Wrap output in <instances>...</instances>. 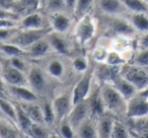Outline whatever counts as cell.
<instances>
[{
  "label": "cell",
  "mask_w": 148,
  "mask_h": 138,
  "mask_svg": "<svg viewBox=\"0 0 148 138\" xmlns=\"http://www.w3.org/2000/svg\"><path fill=\"white\" fill-rule=\"evenodd\" d=\"M148 49V33L139 35L136 39V50H146Z\"/></svg>",
  "instance_id": "obj_42"
},
{
  "label": "cell",
  "mask_w": 148,
  "mask_h": 138,
  "mask_svg": "<svg viewBox=\"0 0 148 138\" xmlns=\"http://www.w3.org/2000/svg\"><path fill=\"white\" fill-rule=\"evenodd\" d=\"M17 27H10V29H0V43L7 42L13 34L16 32Z\"/></svg>",
  "instance_id": "obj_43"
},
{
  "label": "cell",
  "mask_w": 148,
  "mask_h": 138,
  "mask_svg": "<svg viewBox=\"0 0 148 138\" xmlns=\"http://www.w3.org/2000/svg\"><path fill=\"white\" fill-rule=\"evenodd\" d=\"M40 105H41L42 112H43L44 123L55 132L57 120H56L55 113L52 107L51 99H40Z\"/></svg>",
  "instance_id": "obj_27"
},
{
  "label": "cell",
  "mask_w": 148,
  "mask_h": 138,
  "mask_svg": "<svg viewBox=\"0 0 148 138\" xmlns=\"http://www.w3.org/2000/svg\"><path fill=\"white\" fill-rule=\"evenodd\" d=\"M75 4H76V0H65L66 10L71 13L72 15H73V11L75 8Z\"/></svg>",
  "instance_id": "obj_45"
},
{
  "label": "cell",
  "mask_w": 148,
  "mask_h": 138,
  "mask_svg": "<svg viewBox=\"0 0 148 138\" xmlns=\"http://www.w3.org/2000/svg\"><path fill=\"white\" fill-rule=\"evenodd\" d=\"M0 21H12L18 23L19 16L16 13L13 12V11L9 10V9L1 8L0 7Z\"/></svg>",
  "instance_id": "obj_41"
},
{
  "label": "cell",
  "mask_w": 148,
  "mask_h": 138,
  "mask_svg": "<svg viewBox=\"0 0 148 138\" xmlns=\"http://www.w3.org/2000/svg\"><path fill=\"white\" fill-rule=\"evenodd\" d=\"M125 123L132 138H148V117L126 119Z\"/></svg>",
  "instance_id": "obj_19"
},
{
  "label": "cell",
  "mask_w": 148,
  "mask_h": 138,
  "mask_svg": "<svg viewBox=\"0 0 148 138\" xmlns=\"http://www.w3.org/2000/svg\"><path fill=\"white\" fill-rule=\"evenodd\" d=\"M27 87L38 95L39 99H52L59 91L58 81L53 79L39 64L32 62L27 73Z\"/></svg>",
  "instance_id": "obj_1"
},
{
  "label": "cell",
  "mask_w": 148,
  "mask_h": 138,
  "mask_svg": "<svg viewBox=\"0 0 148 138\" xmlns=\"http://www.w3.org/2000/svg\"><path fill=\"white\" fill-rule=\"evenodd\" d=\"M55 133L59 136V138H75V129L72 127L66 118L58 122Z\"/></svg>",
  "instance_id": "obj_35"
},
{
  "label": "cell",
  "mask_w": 148,
  "mask_h": 138,
  "mask_svg": "<svg viewBox=\"0 0 148 138\" xmlns=\"http://www.w3.org/2000/svg\"><path fill=\"white\" fill-rule=\"evenodd\" d=\"M6 60L9 63V65H11L12 67H14L15 69L25 73V74H27V71H29V68L32 63L27 57H12Z\"/></svg>",
  "instance_id": "obj_39"
},
{
  "label": "cell",
  "mask_w": 148,
  "mask_h": 138,
  "mask_svg": "<svg viewBox=\"0 0 148 138\" xmlns=\"http://www.w3.org/2000/svg\"><path fill=\"white\" fill-rule=\"evenodd\" d=\"M130 25L139 35L148 33V13H127L125 15Z\"/></svg>",
  "instance_id": "obj_22"
},
{
  "label": "cell",
  "mask_w": 148,
  "mask_h": 138,
  "mask_svg": "<svg viewBox=\"0 0 148 138\" xmlns=\"http://www.w3.org/2000/svg\"><path fill=\"white\" fill-rule=\"evenodd\" d=\"M97 30V17L92 13H89L75 21L71 35L76 45L80 49H84L95 38Z\"/></svg>",
  "instance_id": "obj_5"
},
{
  "label": "cell",
  "mask_w": 148,
  "mask_h": 138,
  "mask_svg": "<svg viewBox=\"0 0 148 138\" xmlns=\"http://www.w3.org/2000/svg\"><path fill=\"white\" fill-rule=\"evenodd\" d=\"M0 111L3 114L5 119L10 121L15 125L16 120V107L15 103L8 97H0ZM16 126V125H15Z\"/></svg>",
  "instance_id": "obj_29"
},
{
  "label": "cell",
  "mask_w": 148,
  "mask_h": 138,
  "mask_svg": "<svg viewBox=\"0 0 148 138\" xmlns=\"http://www.w3.org/2000/svg\"><path fill=\"white\" fill-rule=\"evenodd\" d=\"M101 14L109 16H125L128 12L121 0H97Z\"/></svg>",
  "instance_id": "obj_18"
},
{
  "label": "cell",
  "mask_w": 148,
  "mask_h": 138,
  "mask_svg": "<svg viewBox=\"0 0 148 138\" xmlns=\"http://www.w3.org/2000/svg\"><path fill=\"white\" fill-rule=\"evenodd\" d=\"M0 57L5 59H9L12 57H25V52L12 44L2 42L0 43Z\"/></svg>",
  "instance_id": "obj_31"
},
{
  "label": "cell",
  "mask_w": 148,
  "mask_h": 138,
  "mask_svg": "<svg viewBox=\"0 0 148 138\" xmlns=\"http://www.w3.org/2000/svg\"><path fill=\"white\" fill-rule=\"evenodd\" d=\"M130 13H148V3L144 0H121Z\"/></svg>",
  "instance_id": "obj_34"
},
{
  "label": "cell",
  "mask_w": 148,
  "mask_h": 138,
  "mask_svg": "<svg viewBox=\"0 0 148 138\" xmlns=\"http://www.w3.org/2000/svg\"><path fill=\"white\" fill-rule=\"evenodd\" d=\"M75 138H99L97 120L88 118L75 130Z\"/></svg>",
  "instance_id": "obj_23"
},
{
  "label": "cell",
  "mask_w": 148,
  "mask_h": 138,
  "mask_svg": "<svg viewBox=\"0 0 148 138\" xmlns=\"http://www.w3.org/2000/svg\"><path fill=\"white\" fill-rule=\"evenodd\" d=\"M55 132L45 124L33 123L23 135L27 138H50Z\"/></svg>",
  "instance_id": "obj_28"
},
{
  "label": "cell",
  "mask_w": 148,
  "mask_h": 138,
  "mask_svg": "<svg viewBox=\"0 0 148 138\" xmlns=\"http://www.w3.org/2000/svg\"><path fill=\"white\" fill-rule=\"evenodd\" d=\"M101 102H103L105 113L111 115L115 119L126 120L127 100L119 93L111 83L99 84Z\"/></svg>",
  "instance_id": "obj_3"
},
{
  "label": "cell",
  "mask_w": 148,
  "mask_h": 138,
  "mask_svg": "<svg viewBox=\"0 0 148 138\" xmlns=\"http://www.w3.org/2000/svg\"><path fill=\"white\" fill-rule=\"evenodd\" d=\"M0 119H5V117L3 116V114L1 113V111H0ZM7 120V119H6Z\"/></svg>",
  "instance_id": "obj_48"
},
{
  "label": "cell",
  "mask_w": 148,
  "mask_h": 138,
  "mask_svg": "<svg viewBox=\"0 0 148 138\" xmlns=\"http://www.w3.org/2000/svg\"><path fill=\"white\" fill-rule=\"evenodd\" d=\"M0 138H23V134L10 121L0 119Z\"/></svg>",
  "instance_id": "obj_30"
},
{
  "label": "cell",
  "mask_w": 148,
  "mask_h": 138,
  "mask_svg": "<svg viewBox=\"0 0 148 138\" xmlns=\"http://www.w3.org/2000/svg\"><path fill=\"white\" fill-rule=\"evenodd\" d=\"M15 103V102H14ZM15 107H16V120H15V125H16L17 129L19 130L21 134H25L27 130L29 128V126L33 124L27 115L25 113L21 107L17 103H15Z\"/></svg>",
  "instance_id": "obj_33"
},
{
  "label": "cell",
  "mask_w": 148,
  "mask_h": 138,
  "mask_svg": "<svg viewBox=\"0 0 148 138\" xmlns=\"http://www.w3.org/2000/svg\"><path fill=\"white\" fill-rule=\"evenodd\" d=\"M41 9V0H14L11 11L16 13L21 19L23 16Z\"/></svg>",
  "instance_id": "obj_20"
},
{
  "label": "cell",
  "mask_w": 148,
  "mask_h": 138,
  "mask_svg": "<svg viewBox=\"0 0 148 138\" xmlns=\"http://www.w3.org/2000/svg\"><path fill=\"white\" fill-rule=\"evenodd\" d=\"M144 1H145L146 3H148V0H144Z\"/></svg>",
  "instance_id": "obj_50"
},
{
  "label": "cell",
  "mask_w": 148,
  "mask_h": 138,
  "mask_svg": "<svg viewBox=\"0 0 148 138\" xmlns=\"http://www.w3.org/2000/svg\"><path fill=\"white\" fill-rule=\"evenodd\" d=\"M51 31L52 30L50 27L42 30H21L17 27L16 32L7 41V43L12 44L25 51L34 43L45 38Z\"/></svg>",
  "instance_id": "obj_9"
},
{
  "label": "cell",
  "mask_w": 148,
  "mask_h": 138,
  "mask_svg": "<svg viewBox=\"0 0 148 138\" xmlns=\"http://www.w3.org/2000/svg\"><path fill=\"white\" fill-rule=\"evenodd\" d=\"M46 38L55 54L67 57L69 59L79 54L76 53V50L80 48L76 45L71 34H59L51 31L46 36Z\"/></svg>",
  "instance_id": "obj_6"
},
{
  "label": "cell",
  "mask_w": 148,
  "mask_h": 138,
  "mask_svg": "<svg viewBox=\"0 0 148 138\" xmlns=\"http://www.w3.org/2000/svg\"><path fill=\"white\" fill-rule=\"evenodd\" d=\"M105 63L110 66H113V67H122L123 65L128 63V60L121 53L110 49Z\"/></svg>",
  "instance_id": "obj_37"
},
{
  "label": "cell",
  "mask_w": 148,
  "mask_h": 138,
  "mask_svg": "<svg viewBox=\"0 0 148 138\" xmlns=\"http://www.w3.org/2000/svg\"><path fill=\"white\" fill-rule=\"evenodd\" d=\"M17 27L21 30H42L50 27V25L47 14L39 10L21 17L17 23Z\"/></svg>",
  "instance_id": "obj_13"
},
{
  "label": "cell",
  "mask_w": 148,
  "mask_h": 138,
  "mask_svg": "<svg viewBox=\"0 0 148 138\" xmlns=\"http://www.w3.org/2000/svg\"><path fill=\"white\" fill-rule=\"evenodd\" d=\"M97 27H101L103 30V37L110 39H136L138 37V34L125 16H109L101 14V19H97Z\"/></svg>",
  "instance_id": "obj_2"
},
{
  "label": "cell",
  "mask_w": 148,
  "mask_h": 138,
  "mask_svg": "<svg viewBox=\"0 0 148 138\" xmlns=\"http://www.w3.org/2000/svg\"><path fill=\"white\" fill-rule=\"evenodd\" d=\"M88 118H91V114L90 108H89L88 102H87L86 99L84 101L75 104L72 110L70 111V113L68 114L66 119L71 124L72 127L76 130V128Z\"/></svg>",
  "instance_id": "obj_17"
},
{
  "label": "cell",
  "mask_w": 148,
  "mask_h": 138,
  "mask_svg": "<svg viewBox=\"0 0 148 138\" xmlns=\"http://www.w3.org/2000/svg\"><path fill=\"white\" fill-rule=\"evenodd\" d=\"M148 117V101L136 93L127 101L126 119H138Z\"/></svg>",
  "instance_id": "obj_15"
},
{
  "label": "cell",
  "mask_w": 148,
  "mask_h": 138,
  "mask_svg": "<svg viewBox=\"0 0 148 138\" xmlns=\"http://www.w3.org/2000/svg\"><path fill=\"white\" fill-rule=\"evenodd\" d=\"M111 138H131L129 130L124 120L115 119Z\"/></svg>",
  "instance_id": "obj_36"
},
{
  "label": "cell",
  "mask_w": 148,
  "mask_h": 138,
  "mask_svg": "<svg viewBox=\"0 0 148 138\" xmlns=\"http://www.w3.org/2000/svg\"><path fill=\"white\" fill-rule=\"evenodd\" d=\"M137 93L140 95V97H142L143 99H145V100H147V101H148V87H145L144 89H142V91H138Z\"/></svg>",
  "instance_id": "obj_46"
},
{
  "label": "cell",
  "mask_w": 148,
  "mask_h": 138,
  "mask_svg": "<svg viewBox=\"0 0 148 138\" xmlns=\"http://www.w3.org/2000/svg\"><path fill=\"white\" fill-rule=\"evenodd\" d=\"M10 27H17V21H0V29H10Z\"/></svg>",
  "instance_id": "obj_44"
},
{
  "label": "cell",
  "mask_w": 148,
  "mask_h": 138,
  "mask_svg": "<svg viewBox=\"0 0 148 138\" xmlns=\"http://www.w3.org/2000/svg\"><path fill=\"white\" fill-rule=\"evenodd\" d=\"M5 89L8 99L15 103H34L40 101L38 95L27 85H18V87L5 85Z\"/></svg>",
  "instance_id": "obj_14"
},
{
  "label": "cell",
  "mask_w": 148,
  "mask_h": 138,
  "mask_svg": "<svg viewBox=\"0 0 148 138\" xmlns=\"http://www.w3.org/2000/svg\"><path fill=\"white\" fill-rule=\"evenodd\" d=\"M35 63L39 64L44 70L48 73L49 76L58 81L61 84L68 82L73 73L70 65V59L58 54H51L48 57L40 60Z\"/></svg>",
  "instance_id": "obj_4"
},
{
  "label": "cell",
  "mask_w": 148,
  "mask_h": 138,
  "mask_svg": "<svg viewBox=\"0 0 148 138\" xmlns=\"http://www.w3.org/2000/svg\"><path fill=\"white\" fill-rule=\"evenodd\" d=\"M52 32L59 34H71L74 25V17L67 11H59L47 14Z\"/></svg>",
  "instance_id": "obj_12"
},
{
  "label": "cell",
  "mask_w": 148,
  "mask_h": 138,
  "mask_svg": "<svg viewBox=\"0 0 148 138\" xmlns=\"http://www.w3.org/2000/svg\"><path fill=\"white\" fill-rule=\"evenodd\" d=\"M43 9L46 14L59 12V11H67L66 10L65 0H46Z\"/></svg>",
  "instance_id": "obj_38"
},
{
  "label": "cell",
  "mask_w": 148,
  "mask_h": 138,
  "mask_svg": "<svg viewBox=\"0 0 148 138\" xmlns=\"http://www.w3.org/2000/svg\"><path fill=\"white\" fill-rule=\"evenodd\" d=\"M131 138H132V137H131Z\"/></svg>",
  "instance_id": "obj_51"
},
{
  "label": "cell",
  "mask_w": 148,
  "mask_h": 138,
  "mask_svg": "<svg viewBox=\"0 0 148 138\" xmlns=\"http://www.w3.org/2000/svg\"><path fill=\"white\" fill-rule=\"evenodd\" d=\"M95 0H76V4L73 11V17L75 21L80 17L89 14L92 11Z\"/></svg>",
  "instance_id": "obj_32"
},
{
  "label": "cell",
  "mask_w": 148,
  "mask_h": 138,
  "mask_svg": "<svg viewBox=\"0 0 148 138\" xmlns=\"http://www.w3.org/2000/svg\"><path fill=\"white\" fill-rule=\"evenodd\" d=\"M91 64V59L88 55L83 53H79L77 55L70 58V65L74 74L81 75L89 68Z\"/></svg>",
  "instance_id": "obj_24"
},
{
  "label": "cell",
  "mask_w": 148,
  "mask_h": 138,
  "mask_svg": "<svg viewBox=\"0 0 148 138\" xmlns=\"http://www.w3.org/2000/svg\"><path fill=\"white\" fill-rule=\"evenodd\" d=\"M25 57L31 62H38L54 53L46 37L31 45L25 50Z\"/></svg>",
  "instance_id": "obj_16"
},
{
  "label": "cell",
  "mask_w": 148,
  "mask_h": 138,
  "mask_svg": "<svg viewBox=\"0 0 148 138\" xmlns=\"http://www.w3.org/2000/svg\"><path fill=\"white\" fill-rule=\"evenodd\" d=\"M115 118L109 114H103L97 119V136L99 138H111Z\"/></svg>",
  "instance_id": "obj_26"
},
{
  "label": "cell",
  "mask_w": 148,
  "mask_h": 138,
  "mask_svg": "<svg viewBox=\"0 0 148 138\" xmlns=\"http://www.w3.org/2000/svg\"><path fill=\"white\" fill-rule=\"evenodd\" d=\"M45 2H46V0H41V8H43V6H44V4H45Z\"/></svg>",
  "instance_id": "obj_47"
},
{
  "label": "cell",
  "mask_w": 148,
  "mask_h": 138,
  "mask_svg": "<svg viewBox=\"0 0 148 138\" xmlns=\"http://www.w3.org/2000/svg\"><path fill=\"white\" fill-rule=\"evenodd\" d=\"M129 63L139 67L148 68V49L136 51Z\"/></svg>",
  "instance_id": "obj_40"
},
{
  "label": "cell",
  "mask_w": 148,
  "mask_h": 138,
  "mask_svg": "<svg viewBox=\"0 0 148 138\" xmlns=\"http://www.w3.org/2000/svg\"><path fill=\"white\" fill-rule=\"evenodd\" d=\"M110 83H111V84L114 87V89H115L119 93H121L127 101L131 99V97H133L134 95L138 93L137 89H136L129 81L126 80L123 76H121L120 73L116 75V76L113 78V80H112Z\"/></svg>",
  "instance_id": "obj_21"
},
{
  "label": "cell",
  "mask_w": 148,
  "mask_h": 138,
  "mask_svg": "<svg viewBox=\"0 0 148 138\" xmlns=\"http://www.w3.org/2000/svg\"><path fill=\"white\" fill-rule=\"evenodd\" d=\"M72 85L73 84H69L66 85L64 89H59V91L51 99V104L55 113L57 124L61 120L67 118L68 114L74 106L72 100Z\"/></svg>",
  "instance_id": "obj_8"
},
{
  "label": "cell",
  "mask_w": 148,
  "mask_h": 138,
  "mask_svg": "<svg viewBox=\"0 0 148 138\" xmlns=\"http://www.w3.org/2000/svg\"><path fill=\"white\" fill-rule=\"evenodd\" d=\"M95 83V62L91 61L89 68L83 74L79 75L72 85V100L73 105L82 102L88 97Z\"/></svg>",
  "instance_id": "obj_7"
},
{
  "label": "cell",
  "mask_w": 148,
  "mask_h": 138,
  "mask_svg": "<svg viewBox=\"0 0 148 138\" xmlns=\"http://www.w3.org/2000/svg\"><path fill=\"white\" fill-rule=\"evenodd\" d=\"M23 138H27V137H25V135H23Z\"/></svg>",
  "instance_id": "obj_49"
},
{
  "label": "cell",
  "mask_w": 148,
  "mask_h": 138,
  "mask_svg": "<svg viewBox=\"0 0 148 138\" xmlns=\"http://www.w3.org/2000/svg\"><path fill=\"white\" fill-rule=\"evenodd\" d=\"M120 75L140 91L148 87V68L127 63L120 68Z\"/></svg>",
  "instance_id": "obj_10"
},
{
  "label": "cell",
  "mask_w": 148,
  "mask_h": 138,
  "mask_svg": "<svg viewBox=\"0 0 148 138\" xmlns=\"http://www.w3.org/2000/svg\"><path fill=\"white\" fill-rule=\"evenodd\" d=\"M18 105L21 106V109L25 111V113L27 114V117L31 119V121L33 123L45 124L44 123L43 112H42V108L41 105H40V101L34 102V103H23L18 104Z\"/></svg>",
  "instance_id": "obj_25"
},
{
  "label": "cell",
  "mask_w": 148,
  "mask_h": 138,
  "mask_svg": "<svg viewBox=\"0 0 148 138\" xmlns=\"http://www.w3.org/2000/svg\"><path fill=\"white\" fill-rule=\"evenodd\" d=\"M0 77L4 85H12V87L27 85V74L9 65L7 60L2 57H0Z\"/></svg>",
  "instance_id": "obj_11"
}]
</instances>
